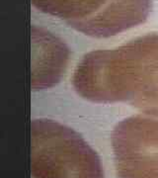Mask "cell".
<instances>
[{"instance_id": "2", "label": "cell", "mask_w": 158, "mask_h": 178, "mask_svg": "<svg viewBox=\"0 0 158 178\" xmlns=\"http://www.w3.org/2000/svg\"><path fill=\"white\" fill-rule=\"evenodd\" d=\"M37 178H104L99 155L73 130L45 123L36 142Z\"/></svg>"}, {"instance_id": "1", "label": "cell", "mask_w": 158, "mask_h": 178, "mask_svg": "<svg viewBox=\"0 0 158 178\" xmlns=\"http://www.w3.org/2000/svg\"><path fill=\"white\" fill-rule=\"evenodd\" d=\"M73 83L92 102H128L142 113L158 115V33L88 53L75 70Z\"/></svg>"}, {"instance_id": "3", "label": "cell", "mask_w": 158, "mask_h": 178, "mask_svg": "<svg viewBox=\"0 0 158 178\" xmlns=\"http://www.w3.org/2000/svg\"><path fill=\"white\" fill-rule=\"evenodd\" d=\"M112 148L118 178H158V115L141 112L118 122Z\"/></svg>"}]
</instances>
